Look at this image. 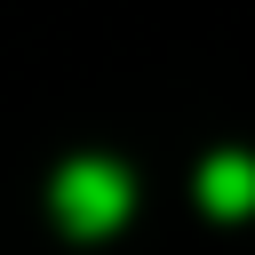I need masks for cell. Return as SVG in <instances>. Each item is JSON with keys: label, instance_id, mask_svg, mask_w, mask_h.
I'll return each instance as SVG.
<instances>
[{"label": "cell", "instance_id": "7a4b0ae2", "mask_svg": "<svg viewBox=\"0 0 255 255\" xmlns=\"http://www.w3.org/2000/svg\"><path fill=\"white\" fill-rule=\"evenodd\" d=\"M199 207L207 215H247L255 207V159L247 151H215L199 167Z\"/></svg>", "mask_w": 255, "mask_h": 255}, {"label": "cell", "instance_id": "6da1fadb", "mask_svg": "<svg viewBox=\"0 0 255 255\" xmlns=\"http://www.w3.org/2000/svg\"><path fill=\"white\" fill-rule=\"evenodd\" d=\"M48 207H56V223H64L72 239H104V231L128 223L135 191H128V167H120V159H64Z\"/></svg>", "mask_w": 255, "mask_h": 255}]
</instances>
